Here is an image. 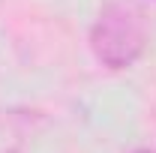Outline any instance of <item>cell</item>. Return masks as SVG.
<instances>
[{"label":"cell","instance_id":"1","mask_svg":"<svg viewBox=\"0 0 156 153\" xmlns=\"http://www.w3.org/2000/svg\"><path fill=\"white\" fill-rule=\"evenodd\" d=\"M147 48V21L144 12L117 0L108 3L90 27V51L105 69H129Z\"/></svg>","mask_w":156,"mask_h":153},{"label":"cell","instance_id":"2","mask_svg":"<svg viewBox=\"0 0 156 153\" xmlns=\"http://www.w3.org/2000/svg\"><path fill=\"white\" fill-rule=\"evenodd\" d=\"M135 153H153V150H135Z\"/></svg>","mask_w":156,"mask_h":153}]
</instances>
